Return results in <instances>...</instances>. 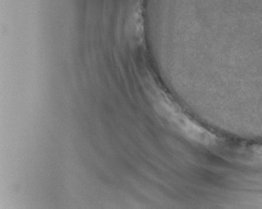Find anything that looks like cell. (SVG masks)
<instances>
[{
	"instance_id": "cell-1",
	"label": "cell",
	"mask_w": 262,
	"mask_h": 209,
	"mask_svg": "<svg viewBox=\"0 0 262 209\" xmlns=\"http://www.w3.org/2000/svg\"><path fill=\"white\" fill-rule=\"evenodd\" d=\"M256 155H257L258 159H260L262 161V148L259 149L256 152Z\"/></svg>"
}]
</instances>
